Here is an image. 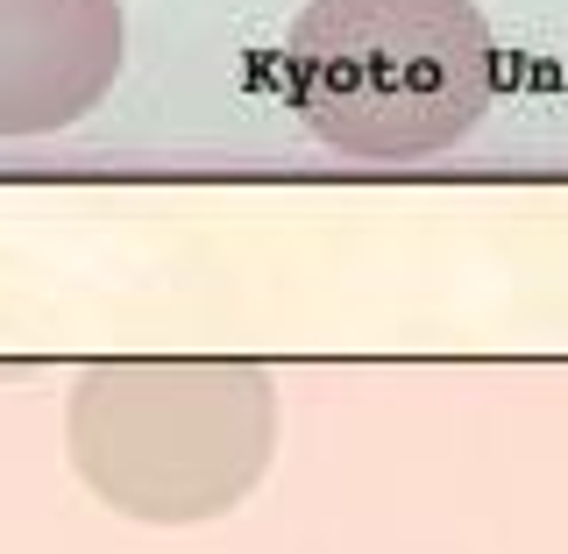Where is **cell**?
<instances>
[{
	"mask_svg": "<svg viewBox=\"0 0 568 554\" xmlns=\"http://www.w3.org/2000/svg\"><path fill=\"white\" fill-rule=\"evenodd\" d=\"M64 449L106 512L200 526L263 484L277 384L256 363H100L64 399Z\"/></svg>",
	"mask_w": 568,
	"mask_h": 554,
	"instance_id": "6da1fadb",
	"label": "cell"
},
{
	"mask_svg": "<svg viewBox=\"0 0 568 554\" xmlns=\"http://www.w3.org/2000/svg\"><path fill=\"white\" fill-rule=\"evenodd\" d=\"M298 121L348 157H434L484 121L497 43L476 0H313L284 43Z\"/></svg>",
	"mask_w": 568,
	"mask_h": 554,
	"instance_id": "7a4b0ae2",
	"label": "cell"
},
{
	"mask_svg": "<svg viewBox=\"0 0 568 554\" xmlns=\"http://www.w3.org/2000/svg\"><path fill=\"white\" fill-rule=\"evenodd\" d=\"M129 58L121 0H0V142L79 129Z\"/></svg>",
	"mask_w": 568,
	"mask_h": 554,
	"instance_id": "3957f363",
	"label": "cell"
}]
</instances>
